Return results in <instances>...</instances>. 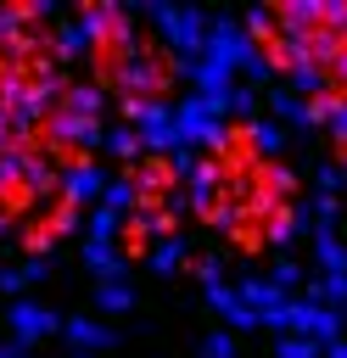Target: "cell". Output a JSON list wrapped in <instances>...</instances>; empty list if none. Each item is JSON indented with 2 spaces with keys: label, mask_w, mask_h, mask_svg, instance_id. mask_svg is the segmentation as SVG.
<instances>
[{
  "label": "cell",
  "mask_w": 347,
  "mask_h": 358,
  "mask_svg": "<svg viewBox=\"0 0 347 358\" xmlns=\"http://www.w3.org/2000/svg\"><path fill=\"white\" fill-rule=\"evenodd\" d=\"M151 246H157V235H151V224L129 213V218H123V229H118V252H123L129 263H140V257H146Z\"/></svg>",
  "instance_id": "cell-1"
}]
</instances>
